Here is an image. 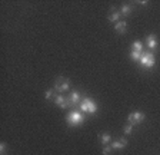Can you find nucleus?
<instances>
[{
    "instance_id": "nucleus-1",
    "label": "nucleus",
    "mask_w": 160,
    "mask_h": 155,
    "mask_svg": "<svg viewBox=\"0 0 160 155\" xmlns=\"http://www.w3.org/2000/svg\"><path fill=\"white\" fill-rule=\"evenodd\" d=\"M84 121H86L84 114L80 111H72L70 114L66 115V122L69 126H79V125H82Z\"/></svg>"
},
{
    "instance_id": "nucleus-2",
    "label": "nucleus",
    "mask_w": 160,
    "mask_h": 155,
    "mask_svg": "<svg viewBox=\"0 0 160 155\" xmlns=\"http://www.w3.org/2000/svg\"><path fill=\"white\" fill-rule=\"evenodd\" d=\"M79 109L83 114H96L97 112V105L90 98H83L82 102L79 104Z\"/></svg>"
},
{
    "instance_id": "nucleus-3",
    "label": "nucleus",
    "mask_w": 160,
    "mask_h": 155,
    "mask_svg": "<svg viewBox=\"0 0 160 155\" xmlns=\"http://www.w3.org/2000/svg\"><path fill=\"white\" fill-rule=\"evenodd\" d=\"M156 63V59H154V55L153 52H143L142 53V57H140L139 61V65L142 67H146V69H152Z\"/></svg>"
},
{
    "instance_id": "nucleus-4",
    "label": "nucleus",
    "mask_w": 160,
    "mask_h": 155,
    "mask_svg": "<svg viewBox=\"0 0 160 155\" xmlns=\"http://www.w3.org/2000/svg\"><path fill=\"white\" fill-rule=\"evenodd\" d=\"M69 88H70V81L67 78L59 76L56 81H54V89H56V92H59V94L69 91Z\"/></svg>"
},
{
    "instance_id": "nucleus-5",
    "label": "nucleus",
    "mask_w": 160,
    "mask_h": 155,
    "mask_svg": "<svg viewBox=\"0 0 160 155\" xmlns=\"http://www.w3.org/2000/svg\"><path fill=\"white\" fill-rule=\"evenodd\" d=\"M144 118H146V115L143 114V112H139V111H136V112H132V114L127 116V124H130V125H139V124H142V122L144 121Z\"/></svg>"
},
{
    "instance_id": "nucleus-6",
    "label": "nucleus",
    "mask_w": 160,
    "mask_h": 155,
    "mask_svg": "<svg viewBox=\"0 0 160 155\" xmlns=\"http://www.w3.org/2000/svg\"><path fill=\"white\" fill-rule=\"evenodd\" d=\"M67 99H69L70 106H79V104L82 102V95H80L79 91H72L70 95L67 96Z\"/></svg>"
},
{
    "instance_id": "nucleus-7",
    "label": "nucleus",
    "mask_w": 160,
    "mask_h": 155,
    "mask_svg": "<svg viewBox=\"0 0 160 155\" xmlns=\"http://www.w3.org/2000/svg\"><path fill=\"white\" fill-rule=\"evenodd\" d=\"M120 17H122V14H120V12L117 10L116 7H110L109 14H107V19H109V22H112V23L116 24L117 22H120Z\"/></svg>"
},
{
    "instance_id": "nucleus-8",
    "label": "nucleus",
    "mask_w": 160,
    "mask_h": 155,
    "mask_svg": "<svg viewBox=\"0 0 160 155\" xmlns=\"http://www.w3.org/2000/svg\"><path fill=\"white\" fill-rule=\"evenodd\" d=\"M54 104H56L59 108H62V109H66V108H69L70 106L69 99H67L66 96H63V95H57L56 98H54Z\"/></svg>"
},
{
    "instance_id": "nucleus-9",
    "label": "nucleus",
    "mask_w": 160,
    "mask_h": 155,
    "mask_svg": "<svg viewBox=\"0 0 160 155\" xmlns=\"http://www.w3.org/2000/svg\"><path fill=\"white\" fill-rule=\"evenodd\" d=\"M110 147L113 148V151L116 149V151H119V149H123L127 147V139L126 138H120V139H116V141H113L112 144H110Z\"/></svg>"
},
{
    "instance_id": "nucleus-10",
    "label": "nucleus",
    "mask_w": 160,
    "mask_h": 155,
    "mask_svg": "<svg viewBox=\"0 0 160 155\" xmlns=\"http://www.w3.org/2000/svg\"><path fill=\"white\" fill-rule=\"evenodd\" d=\"M146 43H147V46H149L150 51H154V49L157 47V37H156V35H149V36L146 37Z\"/></svg>"
},
{
    "instance_id": "nucleus-11",
    "label": "nucleus",
    "mask_w": 160,
    "mask_h": 155,
    "mask_svg": "<svg viewBox=\"0 0 160 155\" xmlns=\"http://www.w3.org/2000/svg\"><path fill=\"white\" fill-rule=\"evenodd\" d=\"M114 30H116V33L123 35L124 32L127 30V22H126V20H120V22H117V23L114 24Z\"/></svg>"
},
{
    "instance_id": "nucleus-12",
    "label": "nucleus",
    "mask_w": 160,
    "mask_h": 155,
    "mask_svg": "<svg viewBox=\"0 0 160 155\" xmlns=\"http://www.w3.org/2000/svg\"><path fill=\"white\" fill-rule=\"evenodd\" d=\"M120 14H122V16L123 17H127L129 16L130 13H132V6H130V4H122V7H120Z\"/></svg>"
},
{
    "instance_id": "nucleus-13",
    "label": "nucleus",
    "mask_w": 160,
    "mask_h": 155,
    "mask_svg": "<svg viewBox=\"0 0 160 155\" xmlns=\"http://www.w3.org/2000/svg\"><path fill=\"white\" fill-rule=\"evenodd\" d=\"M57 95H59V94L56 92V89H54V88L53 89H47L46 94H44V98H46L47 101H54V98H56Z\"/></svg>"
},
{
    "instance_id": "nucleus-14",
    "label": "nucleus",
    "mask_w": 160,
    "mask_h": 155,
    "mask_svg": "<svg viewBox=\"0 0 160 155\" xmlns=\"http://www.w3.org/2000/svg\"><path fill=\"white\" fill-rule=\"evenodd\" d=\"M99 138H100V142H102L103 145H110V144H112V136H110L107 132H104V134H100Z\"/></svg>"
},
{
    "instance_id": "nucleus-15",
    "label": "nucleus",
    "mask_w": 160,
    "mask_h": 155,
    "mask_svg": "<svg viewBox=\"0 0 160 155\" xmlns=\"http://www.w3.org/2000/svg\"><path fill=\"white\" fill-rule=\"evenodd\" d=\"M132 51L134 52H143V43L140 40H136L132 43Z\"/></svg>"
},
{
    "instance_id": "nucleus-16",
    "label": "nucleus",
    "mask_w": 160,
    "mask_h": 155,
    "mask_svg": "<svg viewBox=\"0 0 160 155\" xmlns=\"http://www.w3.org/2000/svg\"><path fill=\"white\" fill-rule=\"evenodd\" d=\"M142 53H143V52H134V51H132V52H130V59H132L133 62H137V63H139L140 57H142Z\"/></svg>"
},
{
    "instance_id": "nucleus-17",
    "label": "nucleus",
    "mask_w": 160,
    "mask_h": 155,
    "mask_svg": "<svg viewBox=\"0 0 160 155\" xmlns=\"http://www.w3.org/2000/svg\"><path fill=\"white\" fill-rule=\"evenodd\" d=\"M123 132L126 135H132V134H133V125L126 124V125H124V128H123Z\"/></svg>"
},
{
    "instance_id": "nucleus-18",
    "label": "nucleus",
    "mask_w": 160,
    "mask_h": 155,
    "mask_svg": "<svg viewBox=\"0 0 160 155\" xmlns=\"http://www.w3.org/2000/svg\"><path fill=\"white\" fill-rule=\"evenodd\" d=\"M113 151V148L110 147V145H103V149H102V154L103 155H110Z\"/></svg>"
},
{
    "instance_id": "nucleus-19",
    "label": "nucleus",
    "mask_w": 160,
    "mask_h": 155,
    "mask_svg": "<svg viewBox=\"0 0 160 155\" xmlns=\"http://www.w3.org/2000/svg\"><path fill=\"white\" fill-rule=\"evenodd\" d=\"M0 152H2V155L6 154V144H4V142H2V144H0Z\"/></svg>"
},
{
    "instance_id": "nucleus-20",
    "label": "nucleus",
    "mask_w": 160,
    "mask_h": 155,
    "mask_svg": "<svg viewBox=\"0 0 160 155\" xmlns=\"http://www.w3.org/2000/svg\"><path fill=\"white\" fill-rule=\"evenodd\" d=\"M3 155H6V154H3Z\"/></svg>"
}]
</instances>
